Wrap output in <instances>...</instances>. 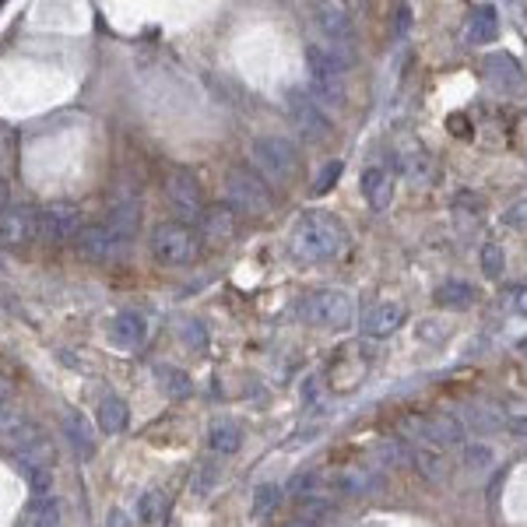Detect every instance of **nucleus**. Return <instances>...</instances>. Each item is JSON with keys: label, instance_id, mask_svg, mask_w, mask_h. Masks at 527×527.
Listing matches in <instances>:
<instances>
[{"label": "nucleus", "instance_id": "obj_37", "mask_svg": "<svg viewBox=\"0 0 527 527\" xmlns=\"http://www.w3.org/2000/svg\"><path fill=\"white\" fill-rule=\"evenodd\" d=\"M21 468V465H18ZM25 474V482H29V489L36 492V499H46L50 492H54V468H21Z\"/></svg>", "mask_w": 527, "mask_h": 527}, {"label": "nucleus", "instance_id": "obj_32", "mask_svg": "<svg viewBox=\"0 0 527 527\" xmlns=\"http://www.w3.org/2000/svg\"><path fill=\"white\" fill-rule=\"evenodd\" d=\"M159 383L166 387V394L176 398V401L194 394V380H190L183 369H176V366H159Z\"/></svg>", "mask_w": 527, "mask_h": 527}, {"label": "nucleus", "instance_id": "obj_3", "mask_svg": "<svg viewBox=\"0 0 527 527\" xmlns=\"http://www.w3.org/2000/svg\"><path fill=\"white\" fill-rule=\"evenodd\" d=\"M306 67H309V92L320 106H345V63L327 46H306Z\"/></svg>", "mask_w": 527, "mask_h": 527}, {"label": "nucleus", "instance_id": "obj_28", "mask_svg": "<svg viewBox=\"0 0 527 527\" xmlns=\"http://www.w3.org/2000/svg\"><path fill=\"white\" fill-rule=\"evenodd\" d=\"M239 443H243V432H239L235 422H215L211 432H208V447H211L215 454H235Z\"/></svg>", "mask_w": 527, "mask_h": 527}, {"label": "nucleus", "instance_id": "obj_26", "mask_svg": "<svg viewBox=\"0 0 527 527\" xmlns=\"http://www.w3.org/2000/svg\"><path fill=\"white\" fill-rule=\"evenodd\" d=\"M282 499H285V489H282V485H275V482H260V485L253 489V517H257V521L271 517V514L282 506Z\"/></svg>", "mask_w": 527, "mask_h": 527}, {"label": "nucleus", "instance_id": "obj_39", "mask_svg": "<svg viewBox=\"0 0 527 527\" xmlns=\"http://www.w3.org/2000/svg\"><path fill=\"white\" fill-rule=\"evenodd\" d=\"M468 422H471V429H478V432H485V429H499V425H503V411L471 405V408H468Z\"/></svg>", "mask_w": 527, "mask_h": 527}, {"label": "nucleus", "instance_id": "obj_25", "mask_svg": "<svg viewBox=\"0 0 527 527\" xmlns=\"http://www.w3.org/2000/svg\"><path fill=\"white\" fill-rule=\"evenodd\" d=\"M54 461H57V447H54L50 436H39L36 443H29L18 454V465L21 468H54Z\"/></svg>", "mask_w": 527, "mask_h": 527}, {"label": "nucleus", "instance_id": "obj_36", "mask_svg": "<svg viewBox=\"0 0 527 527\" xmlns=\"http://www.w3.org/2000/svg\"><path fill=\"white\" fill-rule=\"evenodd\" d=\"M482 271H485V278H499L506 271V253H503L499 243H485L482 246Z\"/></svg>", "mask_w": 527, "mask_h": 527}, {"label": "nucleus", "instance_id": "obj_45", "mask_svg": "<svg viewBox=\"0 0 527 527\" xmlns=\"http://www.w3.org/2000/svg\"><path fill=\"white\" fill-rule=\"evenodd\" d=\"M506 425H510V432H517V436H524L527 440V415H521V418H510Z\"/></svg>", "mask_w": 527, "mask_h": 527}, {"label": "nucleus", "instance_id": "obj_18", "mask_svg": "<svg viewBox=\"0 0 527 527\" xmlns=\"http://www.w3.org/2000/svg\"><path fill=\"white\" fill-rule=\"evenodd\" d=\"M358 183H362V197H366V204L373 211H387L391 208V201H394V173L387 166H369Z\"/></svg>", "mask_w": 527, "mask_h": 527}, {"label": "nucleus", "instance_id": "obj_38", "mask_svg": "<svg viewBox=\"0 0 527 527\" xmlns=\"http://www.w3.org/2000/svg\"><path fill=\"white\" fill-rule=\"evenodd\" d=\"M179 338H183L194 351H208V331H204V324L194 320V317L179 320Z\"/></svg>", "mask_w": 527, "mask_h": 527}, {"label": "nucleus", "instance_id": "obj_5", "mask_svg": "<svg viewBox=\"0 0 527 527\" xmlns=\"http://www.w3.org/2000/svg\"><path fill=\"white\" fill-rule=\"evenodd\" d=\"M152 253L166 268H186L201 257V235L186 222H159L152 233Z\"/></svg>", "mask_w": 527, "mask_h": 527}, {"label": "nucleus", "instance_id": "obj_22", "mask_svg": "<svg viewBox=\"0 0 527 527\" xmlns=\"http://www.w3.org/2000/svg\"><path fill=\"white\" fill-rule=\"evenodd\" d=\"M201 233H204V239H211V243H229L235 235V211L229 204H222V208H204V215H201Z\"/></svg>", "mask_w": 527, "mask_h": 527}, {"label": "nucleus", "instance_id": "obj_42", "mask_svg": "<svg viewBox=\"0 0 527 527\" xmlns=\"http://www.w3.org/2000/svg\"><path fill=\"white\" fill-rule=\"evenodd\" d=\"M218 474H222V468H218V465H204V468H201V474L194 478V492H197V496H208V492H211V485L218 482Z\"/></svg>", "mask_w": 527, "mask_h": 527}, {"label": "nucleus", "instance_id": "obj_30", "mask_svg": "<svg viewBox=\"0 0 527 527\" xmlns=\"http://www.w3.org/2000/svg\"><path fill=\"white\" fill-rule=\"evenodd\" d=\"M63 429H67V436H70V443L78 447V454H81V457H92V450H95V443H92V429H88V422H85V415H78V411H70V415H63Z\"/></svg>", "mask_w": 527, "mask_h": 527}, {"label": "nucleus", "instance_id": "obj_31", "mask_svg": "<svg viewBox=\"0 0 527 527\" xmlns=\"http://www.w3.org/2000/svg\"><path fill=\"white\" fill-rule=\"evenodd\" d=\"M25 422H29V415H25V408H21L14 398L0 401V443L7 447V443H11V436H14Z\"/></svg>", "mask_w": 527, "mask_h": 527}, {"label": "nucleus", "instance_id": "obj_46", "mask_svg": "<svg viewBox=\"0 0 527 527\" xmlns=\"http://www.w3.org/2000/svg\"><path fill=\"white\" fill-rule=\"evenodd\" d=\"M11 394H14V391H11V383H7V380H4V376H0V401H7V398H11Z\"/></svg>", "mask_w": 527, "mask_h": 527}, {"label": "nucleus", "instance_id": "obj_19", "mask_svg": "<svg viewBox=\"0 0 527 527\" xmlns=\"http://www.w3.org/2000/svg\"><path fill=\"white\" fill-rule=\"evenodd\" d=\"M401 324H405V306H401L398 299L376 302V306L362 317V331H366L369 338H387V334H394Z\"/></svg>", "mask_w": 527, "mask_h": 527}, {"label": "nucleus", "instance_id": "obj_48", "mask_svg": "<svg viewBox=\"0 0 527 527\" xmlns=\"http://www.w3.org/2000/svg\"><path fill=\"white\" fill-rule=\"evenodd\" d=\"M285 527H317L313 521H306V517H295V521H289Z\"/></svg>", "mask_w": 527, "mask_h": 527}, {"label": "nucleus", "instance_id": "obj_34", "mask_svg": "<svg viewBox=\"0 0 527 527\" xmlns=\"http://www.w3.org/2000/svg\"><path fill=\"white\" fill-rule=\"evenodd\" d=\"M162 506H166L162 492H159V489H148V492H141V499H137V506H134V517H137L141 524H155V521L162 517Z\"/></svg>", "mask_w": 527, "mask_h": 527}, {"label": "nucleus", "instance_id": "obj_43", "mask_svg": "<svg viewBox=\"0 0 527 527\" xmlns=\"http://www.w3.org/2000/svg\"><path fill=\"white\" fill-rule=\"evenodd\" d=\"M506 226H514V229H524V226H527V201H517V204L506 211Z\"/></svg>", "mask_w": 527, "mask_h": 527}, {"label": "nucleus", "instance_id": "obj_29", "mask_svg": "<svg viewBox=\"0 0 527 527\" xmlns=\"http://www.w3.org/2000/svg\"><path fill=\"white\" fill-rule=\"evenodd\" d=\"M99 425H103L106 436H113V432H119V429L127 425V405H123V398L106 394V398L99 401Z\"/></svg>", "mask_w": 527, "mask_h": 527}, {"label": "nucleus", "instance_id": "obj_2", "mask_svg": "<svg viewBox=\"0 0 527 527\" xmlns=\"http://www.w3.org/2000/svg\"><path fill=\"white\" fill-rule=\"evenodd\" d=\"M250 162L264 183H289L299 173V148L282 134H260L250 144Z\"/></svg>", "mask_w": 527, "mask_h": 527}, {"label": "nucleus", "instance_id": "obj_33", "mask_svg": "<svg viewBox=\"0 0 527 527\" xmlns=\"http://www.w3.org/2000/svg\"><path fill=\"white\" fill-rule=\"evenodd\" d=\"M137 222H141V211H137V204H134V201H123V204H117V208H113V215H110V226H113L123 239H134V233H137Z\"/></svg>", "mask_w": 527, "mask_h": 527}, {"label": "nucleus", "instance_id": "obj_24", "mask_svg": "<svg viewBox=\"0 0 527 527\" xmlns=\"http://www.w3.org/2000/svg\"><path fill=\"white\" fill-rule=\"evenodd\" d=\"M380 485H383V474H376V471L369 468H349L338 474V489L349 492V496H369Z\"/></svg>", "mask_w": 527, "mask_h": 527}, {"label": "nucleus", "instance_id": "obj_9", "mask_svg": "<svg viewBox=\"0 0 527 527\" xmlns=\"http://www.w3.org/2000/svg\"><path fill=\"white\" fill-rule=\"evenodd\" d=\"M285 110H289V117H292L295 130L302 134V141H327L331 137V119L324 113V106L309 95V92H302V88H289V95H285Z\"/></svg>", "mask_w": 527, "mask_h": 527}, {"label": "nucleus", "instance_id": "obj_6", "mask_svg": "<svg viewBox=\"0 0 527 527\" xmlns=\"http://www.w3.org/2000/svg\"><path fill=\"white\" fill-rule=\"evenodd\" d=\"M351 295L342 289H317L299 302V317L302 324L309 327H324V331H338V327H349L351 324Z\"/></svg>", "mask_w": 527, "mask_h": 527}, {"label": "nucleus", "instance_id": "obj_35", "mask_svg": "<svg viewBox=\"0 0 527 527\" xmlns=\"http://www.w3.org/2000/svg\"><path fill=\"white\" fill-rule=\"evenodd\" d=\"M454 211H457V218H461V222L471 215V222L478 226V222H482V215H485V197H482V194H471V190H461V194L454 197Z\"/></svg>", "mask_w": 527, "mask_h": 527}, {"label": "nucleus", "instance_id": "obj_27", "mask_svg": "<svg viewBox=\"0 0 527 527\" xmlns=\"http://www.w3.org/2000/svg\"><path fill=\"white\" fill-rule=\"evenodd\" d=\"M29 527H63V503L57 496L36 499L29 510Z\"/></svg>", "mask_w": 527, "mask_h": 527}, {"label": "nucleus", "instance_id": "obj_13", "mask_svg": "<svg viewBox=\"0 0 527 527\" xmlns=\"http://www.w3.org/2000/svg\"><path fill=\"white\" fill-rule=\"evenodd\" d=\"M39 233V215L32 208H4L0 211V246H25Z\"/></svg>", "mask_w": 527, "mask_h": 527}, {"label": "nucleus", "instance_id": "obj_11", "mask_svg": "<svg viewBox=\"0 0 527 527\" xmlns=\"http://www.w3.org/2000/svg\"><path fill=\"white\" fill-rule=\"evenodd\" d=\"M39 229L46 239H54V243H67V239H78L81 235V208L78 204H70V201H54L50 208H43V215H39Z\"/></svg>", "mask_w": 527, "mask_h": 527}, {"label": "nucleus", "instance_id": "obj_7", "mask_svg": "<svg viewBox=\"0 0 527 527\" xmlns=\"http://www.w3.org/2000/svg\"><path fill=\"white\" fill-rule=\"evenodd\" d=\"M226 204L233 208L235 215H268L275 197L271 186L246 166H235L226 176Z\"/></svg>", "mask_w": 527, "mask_h": 527}, {"label": "nucleus", "instance_id": "obj_17", "mask_svg": "<svg viewBox=\"0 0 527 527\" xmlns=\"http://www.w3.org/2000/svg\"><path fill=\"white\" fill-rule=\"evenodd\" d=\"M482 70H485L489 85H496L499 92H521L524 88V70L510 54H489L482 60Z\"/></svg>", "mask_w": 527, "mask_h": 527}, {"label": "nucleus", "instance_id": "obj_44", "mask_svg": "<svg viewBox=\"0 0 527 527\" xmlns=\"http://www.w3.org/2000/svg\"><path fill=\"white\" fill-rule=\"evenodd\" d=\"M514 309H517L521 317H527V285H521V289L514 292Z\"/></svg>", "mask_w": 527, "mask_h": 527}, {"label": "nucleus", "instance_id": "obj_10", "mask_svg": "<svg viewBox=\"0 0 527 527\" xmlns=\"http://www.w3.org/2000/svg\"><path fill=\"white\" fill-rule=\"evenodd\" d=\"M166 197H169V204L179 211V218L201 222V215H204V190H201V183L186 173V169H173L169 173V179H166Z\"/></svg>", "mask_w": 527, "mask_h": 527}, {"label": "nucleus", "instance_id": "obj_40", "mask_svg": "<svg viewBox=\"0 0 527 527\" xmlns=\"http://www.w3.org/2000/svg\"><path fill=\"white\" fill-rule=\"evenodd\" d=\"M492 450L485 447V443H471V447H465V465H468V471H474V474H485V471L492 468Z\"/></svg>", "mask_w": 527, "mask_h": 527}, {"label": "nucleus", "instance_id": "obj_23", "mask_svg": "<svg viewBox=\"0 0 527 527\" xmlns=\"http://www.w3.org/2000/svg\"><path fill=\"white\" fill-rule=\"evenodd\" d=\"M474 299H478L474 285H471V282H461V278H447V282L432 292V302L443 306V309H471Z\"/></svg>", "mask_w": 527, "mask_h": 527}, {"label": "nucleus", "instance_id": "obj_20", "mask_svg": "<svg viewBox=\"0 0 527 527\" xmlns=\"http://www.w3.org/2000/svg\"><path fill=\"white\" fill-rule=\"evenodd\" d=\"M496 36H499V11L492 4H474L468 11V29H465L468 46H485Z\"/></svg>", "mask_w": 527, "mask_h": 527}, {"label": "nucleus", "instance_id": "obj_8", "mask_svg": "<svg viewBox=\"0 0 527 527\" xmlns=\"http://www.w3.org/2000/svg\"><path fill=\"white\" fill-rule=\"evenodd\" d=\"M313 14H317V29L327 39V50L349 67L355 60V25H351V14L342 4H317Z\"/></svg>", "mask_w": 527, "mask_h": 527}, {"label": "nucleus", "instance_id": "obj_21", "mask_svg": "<svg viewBox=\"0 0 527 527\" xmlns=\"http://www.w3.org/2000/svg\"><path fill=\"white\" fill-rule=\"evenodd\" d=\"M411 454V468L418 471L422 478L429 482H443L450 474V461H447V450L440 447H429V443H408Z\"/></svg>", "mask_w": 527, "mask_h": 527}, {"label": "nucleus", "instance_id": "obj_47", "mask_svg": "<svg viewBox=\"0 0 527 527\" xmlns=\"http://www.w3.org/2000/svg\"><path fill=\"white\" fill-rule=\"evenodd\" d=\"M7 208V183H4V176H0V211Z\"/></svg>", "mask_w": 527, "mask_h": 527}, {"label": "nucleus", "instance_id": "obj_1", "mask_svg": "<svg viewBox=\"0 0 527 527\" xmlns=\"http://www.w3.org/2000/svg\"><path fill=\"white\" fill-rule=\"evenodd\" d=\"M345 246H349V233L331 211H309L295 222L292 253L306 264L334 260V257H342Z\"/></svg>", "mask_w": 527, "mask_h": 527}, {"label": "nucleus", "instance_id": "obj_14", "mask_svg": "<svg viewBox=\"0 0 527 527\" xmlns=\"http://www.w3.org/2000/svg\"><path fill=\"white\" fill-rule=\"evenodd\" d=\"M394 162H398V169L405 179L411 183H422V186H429V183H436L440 179V166H436V159L418 144V141H411L408 148H398V155H394Z\"/></svg>", "mask_w": 527, "mask_h": 527}, {"label": "nucleus", "instance_id": "obj_16", "mask_svg": "<svg viewBox=\"0 0 527 527\" xmlns=\"http://www.w3.org/2000/svg\"><path fill=\"white\" fill-rule=\"evenodd\" d=\"M358 345H349V349H342V355L331 362V387L334 391H351V387H358L362 380H366V369H369V358L366 355H358Z\"/></svg>", "mask_w": 527, "mask_h": 527}, {"label": "nucleus", "instance_id": "obj_15", "mask_svg": "<svg viewBox=\"0 0 527 527\" xmlns=\"http://www.w3.org/2000/svg\"><path fill=\"white\" fill-rule=\"evenodd\" d=\"M144 338H148V320H144V313H137V309H119L117 317L110 320V342H113L119 351L141 349Z\"/></svg>", "mask_w": 527, "mask_h": 527}, {"label": "nucleus", "instance_id": "obj_49", "mask_svg": "<svg viewBox=\"0 0 527 527\" xmlns=\"http://www.w3.org/2000/svg\"><path fill=\"white\" fill-rule=\"evenodd\" d=\"M521 351H524V358H527V338H524V342H521Z\"/></svg>", "mask_w": 527, "mask_h": 527}, {"label": "nucleus", "instance_id": "obj_41", "mask_svg": "<svg viewBox=\"0 0 527 527\" xmlns=\"http://www.w3.org/2000/svg\"><path fill=\"white\" fill-rule=\"evenodd\" d=\"M342 162H327L324 169H320V176H317V183H313V194H327L334 183H338V176H342Z\"/></svg>", "mask_w": 527, "mask_h": 527}, {"label": "nucleus", "instance_id": "obj_12", "mask_svg": "<svg viewBox=\"0 0 527 527\" xmlns=\"http://www.w3.org/2000/svg\"><path fill=\"white\" fill-rule=\"evenodd\" d=\"M127 246H130V239H123L110 222H103V226H85L81 235H78V250H81L85 257H92V260H117Z\"/></svg>", "mask_w": 527, "mask_h": 527}, {"label": "nucleus", "instance_id": "obj_4", "mask_svg": "<svg viewBox=\"0 0 527 527\" xmlns=\"http://www.w3.org/2000/svg\"><path fill=\"white\" fill-rule=\"evenodd\" d=\"M401 429L408 432V443H429V447H440V450H454L465 443L468 429L457 415L450 411H432V415H405L401 418Z\"/></svg>", "mask_w": 527, "mask_h": 527}]
</instances>
